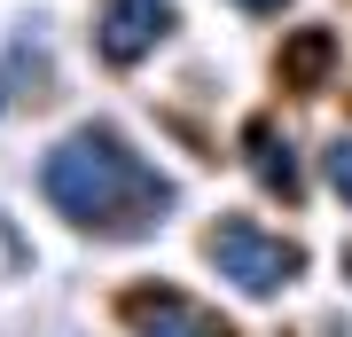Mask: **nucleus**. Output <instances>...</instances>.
<instances>
[{
	"label": "nucleus",
	"mask_w": 352,
	"mask_h": 337,
	"mask_svg": "<svg viewBox=\"0 0 352 337\" xmlns=\"http://www.w3.org/2000/svg\"><path fill=\"white\" fill-rule=\"evenodd\" d=\"M173 24H180L173 0H102V16H94V48H102V63L133 71V63L149 55L157 39H173Z\"/></svg>",
	"instance_id": "4"
},
{
	"label": "nucleus",
	"mask_w": 352,
	"mask_h": 337,
	"mask_svg": "<svg viewBox=\"0 0 352 337\" xmlns=\"http://www.w3.org/2000/svg\"><path fill=\"white\" fill-rule=\"evenodd\" d=\"M235 8H251V16H274V8H282V0H235Z\"/></svg>",
	"instance_id": "8"
},
{
	"label": "nucleus",
	"mask_w": 352,
	"mask_h": 337,
	"mask_svg": "<svg viewBox=\"0 0 352 337\" xmlns=\"http://www.w3.org/2000/svg\"><path fill=\"white\" fill-rule=\"evenodd\" d=\"M204 267H212L235 298H282V290L305 275V243L266 236V227L243 220V212H219L204 227Z\"/></svg>",
	"instance_id": "2"
},
{
	"label": "nucleus",
	"mask_w": 352,
	"mask_h": 337,
	"mask_svg": "<svg viewBox=\"0 0 352 337\" xmlns=\"http://www.w3.org/2000/svg\"><path fill=\"white\" fill-rule=\"evenodd\" d=\"M329 63H337V39H329V32H298V48H289V87H321V79H329Z\"/></svg>",
	"instance_id": "6"
},
{
	"label": "nucleus",
	"mask_w": 352,
	"mask_h": 337,
	"mask_svg": "<svg viewBox=\"0 0 352 337\" xmlns=\"http://www.w3.org/2000/svg\"><path fill=\"white\" fill-rule=\"evenodd\" d=\"M39 196L94 243H141L157 220H173L180 188L133 150L118 125H71L39 157Z\"/></svg>",
	"instance_id": "1"
},
{
	"label": "nucleus",
	"mask_w": 352,
	"mask_h": 337,
	"mask_svg": "<svg viewBox=\"0 0 352 337\" xmlns=\"http://www.w3.org/2000/svg\"><path fill=\"white\" fill-rule=\"evenodd\" d=\"M243 157H251V181H258L274 204H305L298 150H289V134H274V118H251V125H243Z\"/></svg>",
	"instance_id": "5"
},
{
	"label": "nucleus",
	"mask_w": 352,
	"mask_h": 337,
	"mask_svg": "<svg viewBox=\"0 0 352 337\" xmlns=\"http://www.w3.org/2000/svg\"><path fill=\"white\" fill-rule=\"evenodd\" d=\"M118 314H126L133 337H235V322L219 306L188 298L180 283H126L118 290Z\"/></svg>",
	"instance_id": "3"
},
{
	"label": "nucleus",
	"mask_w": 352,
	"mask_h": 337,
	"mask_svg": "<svg viewBox=\"0 0 352 337\" xmlns=\"http://www.w3.org/2000/svg\"><path fill=\"white\" fill-rule=\"evenodd\" d=\"M329 188H337V204H344V212H352V141H329Z\"/></svg>",
	"instance_id": "7"
}]
</instances>
